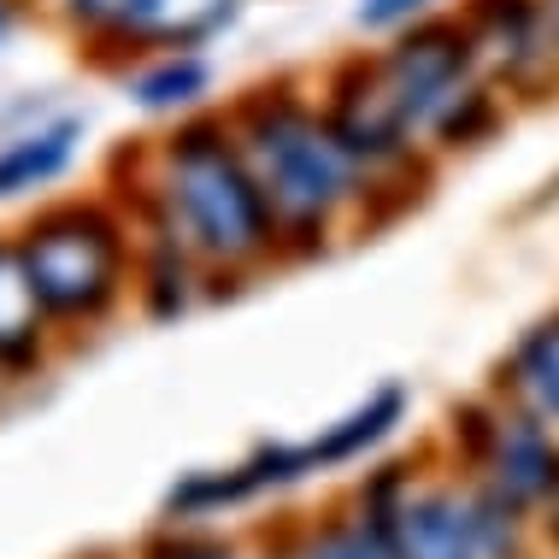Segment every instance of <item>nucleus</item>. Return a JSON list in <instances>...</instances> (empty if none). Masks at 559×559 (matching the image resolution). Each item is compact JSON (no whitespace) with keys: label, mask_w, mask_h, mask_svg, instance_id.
<instances>
[{"label":"nucleus","mask_w":559,"mask_h":559,"mask_svg":"<svg viewBox=\"0 0 559 559\" xmlns=\"http://www.w3.org/2000/svg\"><path fill=\"white\" fill-rule=\"evenodd\" d=\"M41 324H48V307H41L36 283L24 271L19 241H0V366H36L41 359Z\"/></svg>","instance_id":"6e6552de"},{"label":"nucleus","mask_w":559,"mask_h":559,"mask_svg":"<svg viewBox=\"0 0 559 559\" xmlns=\"http://www.w3.org/2000/svg\"><path fill=\"white\" fill-rule=\"evenodd\" d=\"M154 559H241L230 542H206V536H171V542H159Z\"/></svg>","instance_id":"a211bd4d"},{"label":"nucleus","mask_w":559,"mask_h":559,"mask_svg":"<svg viewBox=\"0 0 559 559\" xmlns=\"http://www.w3.org/2000/svg\"><path fill=\"white\" fill-rule=\"evenodd\" d=\"M78 135H83L78 118H59V124H41V130L19 135V142L0 154V194H24V189L53 183L71 165V154H78Z\"/></svg>","instance_id":"f8f14e48"},{"label":"nucleus","mask_w":559,"mask_h":559,"mask_svg":"<svg viewBox=\"0 0 559 559\" xmlns=\"http://www.w3.org/2000/svg\"><path fill=\"white\" fill-rule=\"evenodd\" d=\"M489 124H495V100H489V88L472 83L442 118H436V135H442L448 147H465V142H477V135L489 130Z\"/></svg>","instance_id":"2eb2a0df"},{"label":"nucleus","mask_w":559,"mask_h":559,"mask_svg":"<svg viewBox=\"0 0 559 559\" xmlns=\"http://www.w3.org/2000/svg\"><path fill=\"white\" fill-rule=\"evenodd\" d=\"M165 213L189 253L213 265H253L277 248V218L241 154L236 130L218 118H194L165 147Z\"/></svg>","instance_id":"f03ea898"},{"label":"nucleus","mask_w":559,"mask_h":559,"mask_svg":"<svg viewBox=\"0 0 559 559\" xmlns=\"http://www.w3.org/2000/svg\"><path fill=\"white\" fill-rule=\"evenodd\" d=\"M295 559H389V542L377 536L371 519H330L300 542Z\"/></svg>","instance_id":"4468645a"},{"label":"nucleus","mask_w":559,"mask_h":559,"mask_svg":"<svg viewBox=\"0 0 559 559\" xmlns=\"http://www.w3.org/2000/svg\"><path fill=\"white\" fill-rule=\"evenodd\" d=\"M465 29L477 41V59H495L512 83H536L542 71L559 66L542 0H472Z\"/></svg>","instance_id":"0eeeda50"},{"label":"nucleus","mask_w":559,"mask_h":559,"mask_svg":"<svg viewBox=\"0 0 559 559\" xmlns=\"http://www.w3.org/2000/svg\"><path fill=\"white\" fill-rule=\"evenodd\" d=\"M472 460L483 472V489H495L519 512L548 507L559 495V442H554V425H542L536 413H495L477 430Z\"/></svg>","instance_id":"423d86ee"},{"label":"nucleus","mask_w":559,"mask_h":559,"mask_svg":"<svg viewBox=\"0 0 559 559\" xmlns=\"http://www.w3.org/2000/svg\"><path fill=\"white\" fill-rule=\"evenodd\" d=\"M477 41L460 19H418L395 48L347 66L330 88V124L366 165L401 159L418 130H436L453 100L472 88Z\"/></svg>","instance_id":"f257e3e1"},{"label":"nucleus","mask_w":559,"mask_h":559,"mask_svg":"<svg viewBox=\"0 0 559 559\" xmlns=\"http://www.w3.org/2000/svg\"><path fill=\"white\" fill-rule=\"evenodd\" d=\"M548 7V29H554V53H559V0H542Z\"/></svg>","instance_id":"6ab92c4d"},{"label":"nucleus","mask_w":559,"mask_h":559,"mask_svg":"<svg viewBox=\"0 0 559 559\" xmlns=\"http://www.w3.org/2000/svg\"><path fill=\"white\" fill-rule=\"evenodd\" d=\"M206 83H213V71H206L201 53H165L159 66H147L142 78L130 83L135 107L147 112H177V107H194V100L206 95Z\"/></svg>","instance_id":"ddd939ff"},{"label":"nucleus","mask_w":559,"mask_h":559,"mask_svg":"<svg viewBox=\"0 0 559 559\" xmlns=\"http://www.w3.org/2000/svg\"><path fill=\"white\" fill-rule=\"evenodd\" d=\"M236 142L248 154L253 177H260L277 236L295 230H324L359 194V171L366 159L336 135L330 112H312L307 100L283 95V88H260L241 100L236 112Z\"/></svg>","instance_id":"7ed1b4c3"},{"label":"nucleus","mask_w":559,"mask_h":559,"mask_svg":"<svg viewBox=\"0 0 559 559\" xmlns=\"http://www.w3.org/2000/svg\"><path fill=\"white\" fill-rule=\"evenodd\" d=\"M406 418V389L401 383H383L377 395H366L354 406L347 418H336V425H324V436H312V465L319 472H336V465H354V460H366V453L383 442L389 430H395Z\"/></svg>","instance_id":"1a4fd4ad"},{"label":"nucleus","mask_w":559,"mask_h":559,"mask_svg":"<svg viewBox=\"0 0 559 559\" xmlns=\"http://www.w3.org/2000/svg\"><path fill=\"white\" fill-rule=\"evenodd\" d=\"M507 383L524 401V413H536L542 425L559 430V312L524 330V342L507 359Z\"/></svg>","instance_id":"9b49d317"},{"label":"nucleus","mask_w":559,"mask_h":559,"mask_svg":"<svg viewBox=\"0 0 559 559\" xmlns=\"http://www.w3.org/2000/svg\"><path fill=\"white\" fill-rule=\"evenodd\" d=\"M48 319L95 324L124 295V230L100 206H53L19 241Z\"/></svg>","instance_id":"20e7f679"},{"label":"nucleus","mask_w":559,"mask_h":559,"mask_svg":"<svg viewBox=\"0 0 559 559\" xmlns=\"http://www.w3.org/2000/svg\"><path fill=\"white\" fill-rule=\"evenodd\" d=\"M425 12H430V0H359L354 19L366 29H406V24L425 19Z\"/></svg>","instance_id":"dca6fc26"},{"label":"nucleus","mask_w":559,"mask_h":559,"mask_svg":"<svg viewBox=\"0 0 559 559\" xmlns=\"http://www.w3.org/2000/svg\"><path fill=\"white\" fill-rule=\"evenodd\" d=\"M66 7H71V19H78V24L124 36V24L135 19V7H142V0H66Z\"/></svg>","instance_id":"f3484780"},{"label":"nucleus","mask_w":559,"mask_h":559,"mask_svg":"<svg viewBox=\"0 0 559 559\" xmlns=\"http://www.w3.org/2000/svg\"><path fill=\"white\" fill-rule=\"evenodd\" d=\"M359 519L377 524V536L389 542V559H489L477 495L413 489L406 465H389L359 495Z\"/></svg>","instance_id":"39448f33"},{"label":"nucleus","mask_w":559,"mask_h":559,"mask_svg":"<svg viewBox=\"0 0 559 559\" xmlns=\"http://www.w3.org/2000/svg\"><path fill=\"white\" fill-rule=\"evenodd\" d=\"M230 19H236V0H142L135 19L124 24V36L189 53V48H201L206 36H218Z\"/></svg>","instance_id":"9d476101"},{"label":"nucleus","mask_w":559,"mask_h":559,"mask_svg":"<svg viewBox=\"0 0 559 559\" xmlns=\"http://www.w3.org/2000/svg\"><path fill=\"white\" fill-rule=\"evenodd\" d=\"M548 536L559 542V495H554V501H548Z\"/></svg>","instance_id":"aec40b11"},{"label":"nucleus","mask_w":559,"mask_h":559,"mask_svg":"<svg viewBox=\"0 0 559 559\" xmlns=\"http://www.w3.org/2000/svg\"><path fill=\"white\" fill-rule=\"evenodd\" d=\"M0 36H7V0H0Z\"/></svg>","instance_id":"412c9836"}]
</instances>
